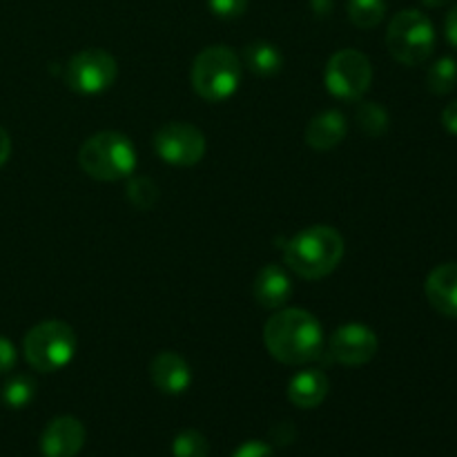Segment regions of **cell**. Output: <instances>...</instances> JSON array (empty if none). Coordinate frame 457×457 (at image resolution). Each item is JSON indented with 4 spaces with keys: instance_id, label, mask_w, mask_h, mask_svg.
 <instances>
[{
    "instance_id": "cell-1",
    "label": "cell",
    "mask_w": 457,
    "mask_h": 457,
    "mask_svg": "<svg viewBox=\"0 0 457 457\" xmlns=\"http://www.w3.org/2000/svg\"><path fill=\"white\" fill-rule=\"evenodd\" d=\"M263 342L277 361L299 366L320 357L324 333L311 312L302 308H284L266 321Z\"/></svg>"
},
{
    "instance_id": "cell-2",
    "label": "cell",
    "mask_w": 457,
    "mask_h": 457,
    "mask_svg": "<svg viewBox=\"0 0 457 457\" xmlns=\"http://www.w3.org/2000/svg\"><path fill=\"white\" fill-rule=\"evenodd\" d=\"M344 239L335 228L311 226L295 235L284 248V262L302 279H321L339 266Z\"/></svg>"
},
{
    "instance_id": "cell-3",
    "label": "cell",
    "mask_w": 457,
    "mask_h": 457,
    "mask_svg": "<svg viewBox=\"0 0 457 457\" xmlns=\"http://www.w3.org/2000/svg\"><path fill=\"white\" fill-rule=\"evenodd\" d=\"M79 165L96 181H119L137 170V152L125 134L98 132L80 145Z\"/></svg>"
},
{
    "instance_id": "cell-4",
    "label": "cell",
    "mask_w": 457,
    "mask_h": 457,
    "mask_svg": "<svg viewBox=\"0 0 457 457\" xmlns=\"http://www.w3.org/2000/svg\"><path fill=\"white\" fill-rule=\"evenodd\" d=\"M239 56L226 45L205 47L192 62L190 80L195 92L208 103H221L237 92L241 83Z\"/></svg>"
},
{
    "instance_id": "cell-5",
    "label": "cell",
    "mask_w": 457,
    "mask_h": 457,
    "mask_svg": "<svg viewBox=\"0 0 457 457\" xmlns=\"http://www.w3.org/2000/svg\"><path fill=\"white\" fill-rule=\"evenodd\" d=\"M386 47L391 56L402 65H422L436 49L433 22L418 9H404V12L395 13L388 22Z\"/></svg>"
},
{
    "instance_id": "cell-6",
    "label": "cell",
    "mask_w": 457,
    "mask_h": 457,
    "mask_svg": "<svg viewBox=\"0 0 457 457\" xmlns=\"http://www.w3.org/2000/svg\"><path fill=\"white\" fill-rule=\"evenodd\" d=\"M25 360L38 373H56L71 361L76 353L74 328L65 321L49 320L25 335Z\"/></svg>"
},
{
    "instance_id": "cell-7",
    "label": "cell",
    "mask_w": 457,
    "mask_h": 457,
    "mask_svg": "<svg viewBox=\"0 0 457 457\" xmlns=\"http://www.w3.org/2000/svg\"><path fill=\"white\" fill-rule=\"evenodd\" d=\"M373 80V65L357 49L333 54L326 65V87L339 101H357L364 96Z\"/></svg>"
},
{
    "instance_id": "cell-8",
    "label": "cell",
    "mask_w": 457,
    "mask_h": 457,
    "mask_svg": "<svg viewBox=\"0 0 457 457\" xmlns=\"http://www.w3.org/2000/svg\"><path fill=\"white\" fill-rule=\"evenodd\" d=\"M119 76L116 58L105 49H83L74 54L65 67L67 87L79 94H101L114 85Z\"/></svg>"
},
{
    "instance_id": "cell-9",
    "label": "cell",
    "mask_w": 457,
    "mask_h": 457,
    "mask_svg": "<svg viewBox=\"0 0 457 457\" xmlns=\"http://www.w3.org/2000/svg\"><path fill=\"white\" fill-rule=\"evenodd\" d=\"M154 150L165 163L187 168L204 159L205 137L199 128L181 120L165 123L154 134Z\"/></svg>"
},
{
    "instance_id": "cell-10",
    "label": "cell",
    "mask_w": 457,
    "mask_h": 457,
    "mask_svg": "<svg viewBox=\"0 0 457 457\" xmlns=\"http://www.w3.org/2000/svg\"><path fill=\"white\" fill-rule=\"evenodd\" d=\"M378 348V337L364 324H346L330 337V357L344 366L369 364Z\"/></svg>"
},
{
    "instance_id": "cell-11",
    "label": "cell",
    "mask_w": 457,
    "mask_h": 457,
    "mask_svg": "<svg viewBox=\"0 0 457 457\" xmlns=\"http://www.w3.org/2000/svg\"><path fill=\"white\" fill-rule=\"evenodd\" d=\"M85 445V427L71 415L52 420L40 437L45 457H76Z\"/></svg>"
},
{
    "instance_id": "cell-12",
    "label": "cell",
    "mask_w": 457,
    "mask_h": 457,
    "mask_svg": "<svg viewBox=\"0 0 457 457\" xmlns=\"http://www.w3.org/2000/svg\"><path fill=\"white\" fill-rule=\"evenodd\" d=\"M424 293L433 311L449 320H457V262L433 268L424 281Z\"/></svg>"
},
{
    "instance_id": "cell-13",
    "label": "cell",
    "mask_w": 457,
    "mask_h": 457,
    "mask_svg": "<svg viewBox=\"0 0 457 457\" xmlns=\"http://www.w3.org/2000/svg\"><path fill=\"white\" fill-rule=\"evenodd\" d=\"M150 379L161 393L168 395H179L187 391L192 382V370L181 355L172 351H163L152 360Z\"/></svg>"
},
{
    "instance_id": "cell-14",
    "label": "cell",
    "mask_w": 457,
    "mask_h": 457,
    "mask_svg": "<svg viewBox=\"0 0 457 457\" xmlns=\"http://www.w3.org/2000/svg\"><path fill=\"white\" fill-rule=\"evenodd\" d=\"M254 299L263 308H281L293 295V281L288 272L277 263H268L259 270L257 279L253 286Z\"/></svg>"
},
{
    "instance_id": "cell-15",
    "label": "cell",
    "mask_w": 457,
    "mask_h": 457,
    "mask_svg": "<svg viewBox=\"0 0 457 457\" xmlns=\"http://www.w3.org/2000/svg\"><path fill=\"white\" fill-rule=\"evenodd\" d=\"M348 125L342 112L328 110L317 114L306 128V143L312 150L328 152L346 138Z\"/></svg>"
},
{
    "instance_id": "cell-16",
    "label": "cell",
    "mask_w": 457,
    "mask_h": 457,
    "mask_svg": "<svg viewBox=\"0 0 457 457\" xmlns=\"http://www.w3.org/2000/svg\"><path fill=\"white\" fill-rule=\"evenodd\" d=\"M330 382L321 370L308 369L295 375L288 384V400L293 402L297 409H317L321 402L328 395Z\"/></svg>"
},
{
    "instance_id": "cell-17",
    "label": "cell",
    "mask_w": 457,
    "mask_h": 457,
    "mask_svg": "<svg viewBox=\"0 0 457 457\" xmlns=\"http://www.w3.org/2000/svg\"><path fill=\"white\" fill-rule=\"evenodd\" d=\"M245 65L253 74L257 76H275L284 67V56L275 45L266 43V40H254L244 49Z\"/></svg>"
},
{
    "instance_id": "cell-18",
    "label": "cell",
    "mask_w": 457,
    "mask_h": 457,
    "mask_svg": "<svg viewBox=\"0 0 457 457\" xmlns=\"http://www.w3.org/2000/svg\"><path fill=\"white\" fill-rule=\"evenodd\" d=\"M428 92L437 96H446L457 87V61L451 56H442L428 67L427 71Z\"/></svg>"
},
{
    "instance_id": "cell-19",
    "label": "cell",
    "mask_w": 457,
    "mask_h": 457,
    "mask_svg": "<svg viewBox=\"0 0 457 457\" xmlns=\"http://www.w3.org/2000/svg\"><path fill=\"white\" fill-rule=\"evenodd\" d=\"M348 21L360 29H373L386 16V0H348Z\"/></svg>"
},
{
    "instance_id": "cell-20",
    "label": "cell",
    "mask_w": 457,
    "mask_h": 457,
    "mask_svg": "<svg viewBox=\"0 0 457 457\" xmlns=\"http://www.w3.org/2000/svg\"><path fill=\"white\" fill-rule=\"evenodd\" d=\"M357 125L364 134L379 138L386 134L388 125H391V116L378 103H361L360 110H357Z\"/></svg>"
},
{
    "instance_id": "cell-21",
    "label": "cell",
    "mask_w": 457,
    "mask_h": 457,
    "mask_svg": "<svg viewBox=\"0 0 457 457\" xmlns=\"http://www.w3.org/2000/svg\"><path fill=\"white\" fill-rule=\"evenodd\" d=\"M36 395V382L27 375H16L3 388V402L9 409H25Z\"/></svg>"
},
{
    "instance_id": "cell-22",
    "label": "cell",
    "mask_w": 457,
    "mask_h": 457,
    "mask_svg": "<svg viewBox=\"0 0 457 457\" xmlns=\"http://www.w3.org/2000/svg\"><path fill=\"white\" fill-rule=\"evenodd\" d=\"M174 457H210V445L204 433L187 428L181 431L172 442Z\"/></svg>"
},
{
    "instance_id": "cell-23",
    "label": "cell",
    "mask_w": 457,
    "mask_h": 457,
    "mask_svg": "<svg viewBox=\"0 0 457 457\" xmlns=\"http://www.w3.org/2000/svg\"><path fill=\"white\" fill-rule=\"evenodd\" d=\"M128 199L134 208L150 210L159 199V187L147 177H132L128 183Z\"/></svg>"
},
{
    "instance_id": "cell-24",
    "label": "cell",
    "mask_w": 457,
    "mask_h": 457,
    "mask_svg": "<svg viewBox=\"0 0 457 457\" xmlns=\"http://www.w3.org/2000/svg\"><path fill=\"white\" fill-rule=\"evenodd\" d=\"M208 7L219 18H239L248 9V0H208Z\"/></svg>"
},
{
    "instance_id": "cell-25",
    "label": "cell",
    "mask_w": 457,
    "mask_h": 457,
    "mask_svg": "<svg viewBox=\"0 0 457 457\" xmlns=\"http://www.w3.org/2000/svg\"><path fill=\"white\" fill-rule=\"evenodd\" d=\"M232 457H275V453H272V449L268 445L253 440V442H245V445H241Z\"/></svg>"
},
{
    "instance_id": "cell-26",
    "label": "cell",
    "mask_w": 457,
    "mask_h": 457,
    "mask_svg": "<svg viewBox=\"0 0 457 457\" xmlns=\"http://www.w3.org/2000/svg\"><path fill=\"white\" fill-rule=\"evenodd\" d=\"M16 366V348L9 339L0 337V375L7 373Z\"/></svg>"
},
{
    "instance_id": "cell-27",
    "label": "cell",
    "mask_w": 457,
    "mask_h": 457,
    "mask_svg": "<svg viewBox=\"0 0 457 457\" xmlns=\"http://www.w3.org/2000/svg\"><path fill=\"white\" fill-rule=\"evenodd\" d=\"M442 125L449 134L457 137V101H451L449 105L442 110Z\"/></svg>"
},
{
    "instance_id": "cell-28",
    "label": "cell",
    "mask_w": 457,
    "mask_h": 457,
    "mask_svg": "<svg viewBox=\"0 0 457 457\" xmlns=\"http://www.w3.org/2000/svg\"><path fill=\"white\" fill-rule=\"evenodd\" d=\"M445 36H446V40H449V45H453V47L457 49V3L451 7V12L446 13Z\"/></svg>"
},
{
    "instance_id": "cell-29",
    "label": "cell",
    "mask_w": 457,
    "mask_h": 457,
    "mask_svg": "<svg viewBox=\"0 0 457 457\" xmlns=\"http://www.w3.org/2000/svg\"><path fill=\"white\" fill-rule=\"evenodd\" d=\"M9 154H12V138H9L7 129L0 128V165L7 163Z\"/></svg>"
},
{
    "instance_id": "cell-30",
    "label": "cell",
    "mask_w": 457,
    "mask_h": 457,
    "mask_svg": "<svg viewBox=\"0 0 457 457\" xmlns=\"http://www.w3.org/2000/svg\"><path fill=\"white\" fill-rule=\"evenodd\" d=\"M312 7L317 9V13L328 12V0H312Z\"/></svg>"
},
{
    "instance_id": "cell-31",
    "label": "cell",
    "mask_w": 457,
    "mask_h": 457,
    "mask_svg": "<svg viewBox=\"0 0 457 457\" xmlns=\"http://www.w3.org/2000/svg\"><path fill=\"white\" fill-rule=\"evenodd\" d=\"M451 0H422V4H427V7L431 9H437V7H445V4H449Z\"/></svg>"
}]
</instances>
